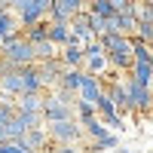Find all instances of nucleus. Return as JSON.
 Here are the masks:
<instances>
[{"mask_svg":"<svg viewBox=\"0 0 153 153\" xmlns=\"http://www.w3.org/2000/svg\"><path fill=\"white\" fill-rule=\"evenodd\" d=\"M0 58H3L9 68L37 65V52H34V43H28V40H25V37H22V31H19V34H12V37H6V46L0 49Z\"/></svg>","mask_w":153,"mask_h":153,"instance_id":"nucleus-1","label":"nucleus"},{"mask_svg":"<svg viewBox=\"0 0 153 153\" xmlns=\"http://www.w3.org/2000/svg\"><path fill=\"white\" fill-rule=\"evenodd\" d=\"M46 132L52 144H76L83 138V126L76 120H58V123H46Z\"/></svg>","mask_w":153,"mask_h":153,"instance_id":"nucleus-2","label":"nucleus"},{"mask_svg":"<svg viewBox=\"0 0 153 153\" xmlns=\"http://www.w3.org/2000/svg\"><path fill=\"white\" fill-rule=\"evenodd\" d=\"M129 101H132V113H150L153 110V89L138 86L129 76Z\"/></svg>","mask_w":153,"mask_h":153,"instance_id":"nucleus-3","label":"nucleus"},{"mask_svg":"<svg viewBox=\"0 0 153 153\" xmlns=\"http://www.w3.org/2000/svg\"><path fill=\"white\" fill-rule=\"evenodd\" d=\"M22 147L28 150V153H43V150H52V141H49V132H46V126H40V129H28L22 138Z\"/></svg>","mask_w":153,"mask_h":153,"instance_id":"nucleus-4","label":"nucleus"},{"mask_svg":"<svg viewBox=\"0 0 153 153\" xmlns=\"http://www.w3.org/2000/svg\"><path fill=\"white\" fill-rule=\"evenodd\" d=\"M37 71H40L43 89H58V80H61V74H65V65H61V58H49V61H37Z\"/></svg>","mask_w":153,"mask_h":153,"instance_id":"nucleus-5","label":"nucleus"},{"mask_svg":"<svg viewBox=\"0 0 153 153\" xmlns=\"http://www.w3.org/2000/svg\"><path fill=\"white\" fill-rule=\"evenodd\" d=\"M101 92H104V80H101V76H95V74H89V71H83L80 98H83V101H89V104H95V101L101 98Z\"/></svg>","mask_w":153,"mask_h":153,"instance_id":"nucleus-6","label":"nucleus"},{"mask_svg":"<svg viewBox=\"0 0 153 153\" xmlns=\"http://www.w3.org/2000/svg\"><path fill=\"white\" fill-rule=\"evenodd\" d=\"M80 86H83V68H65L58 80V89L68 95H80Z\"/></svg>","mask_w":153,"mask_h":153,"instance_id":"nucleus-7","label":"nucleus"},{"mask_svg":"<svg viewBox=\"0 0 153 153\" xmlns=\"http://www.w3.org/2000/svg\"><path fill=\"white\" fill-rule=\"evenodd\" d=\"M43 92H22L16 98V110L22 113H43Z\"/></svg>","mask_w":153,"mask_h":153,"instance_id":"nucleus-8","label":"nucleus"},{"mask_svg":"<svg viewBox=\"0 0 153 153\" xmlns=\"http://www.w3.org/2000/svg\"><path fill=\"white\" fill-rule=\"evenodd\" d=\"M58 58H61V65H65V68H83V65H86V52H83L80 43H68V46H61Z\"/></svg>","mask_w":153,"mask_h":153,"instance_id":"nucleus-9","label":"nucleus"},{"mask_svg":"<svg viewBox=\"0 0 153 153\" xmlns=\"http://www.w3.org/2000/svg\"><path fill=\"white\" fill-rule=\"evenodd\" d=\"M129 76H132L138 86H150V89H153V65H150V61H138V58H135Z\"/></svg>","mask_w":153,"mask_h":153,"instance_id":"nucleus-10","label":"nucleus"},{"mask_svg":"<svg viewBox=\"0 0 153 153\" xmlns=\"http://www.w3.org/2000/svg\"><path fill=\"white\" fill-rule=\"evenodd\" d=\"M49 40H52L58 49L68 46L74 37H71V22H49Z\"/></svg>","mask_w":153,"mask_h":153,"instance_id":"nucleus-11","label":"nucleus"},{"mask_svg":"<svg viewBox=\"0 0 153 153\" xmlns=\"http://www.w3.org/2000/svg\"><path fill=\"white\" fill-rule=\"evenodd\" d=\"M22 89L25 92H43V80H40L37 65H25L22 68Z\"/></svg>","mask_w":153,"mask_h":153,"instance_id":"nucleus-12","label":"nucleus"},{"mask_svg":"<svg viewBox=\"0 0 153 153\" xmlns=\"http://www.w3.org/2000/svg\"><path fill=\"white\" fill-rule=\"evenodd\" d=\"M19 31H22L19 16L12 9H3V12H0V37H12V34H19Z\"/></svg>","mask_w":153,"mask_h":153,"instance_id":"nucleus-13","label":"nucleus"},{"mask_svg":"<svg viewBox=\"0 0 153 153\" xmlns=\"http://www.w3.org/2000/svg\"><path fill=\"white\" fill-rule=\"evenodd\" d=\"M22 37L28 43H40V40H49V19L31 25V28H22Z\"/></svg>","mask_w":153,"mask_h":153,"instance_id":"nucleus-14","label":"nucleus"},{"mask_svg":"<svg viewBox=\"0 0 153 153\" xmlns=\"http://www.w3.org/2000/svg\"><path fill=\"white\" fill-rule=\"evenodd\" d=\"M83 71L95 74V76H104V74L110 71V61H107V52H101V55H86V65H83Z\"/></svg>","mask_w":153,"mask_h":153,"instance_id":"nucleus-15","label":"nucleus"},{"mask_svg":"<svg viewBox=\"0 0 153 153\" xmlns=\"http://www.w3.org/2000/svg\"><path fill=\"white\" fill-rule=\"evenodd\" d=\"M43 19H46V12H43L40 6H37L34 0H31V3L25 6L22 12H19V22H22V28H31V25H37V22H43Z\"/></svg>","mask_w":153,"mask_h":153,"instance_id":"nucleus-16","label":"nucleus"},{"mask_svg":"<svg viewBox=\"0 0 153 153\" xmlns=\"http://www.w3.org/2000/svg\"><path fill=\"white\" fill-rule=\"evenodd\" d=\"M92 153H104V150H120V138H117V132H104L101 138H95L92 141V147H89Z\"/></svg>","mask_w":153,"mask_h":153,"instance_id":"nucleus-17","label":"nucleus"},{"mask_svg":"<svg viewBox=\"0 0 153 153\" xmlns=\"http://www.w3.org/2000/svg\"><path fill=\"white\" fill-rule=\"evenodd\" d=\"M34 52H37V61H49V58H58L61 49L52 40H40V43H34Z\"/></svg>","mask_w":153,"mask_h":153,"instance_id":"nucleus-18","label":"nucleus"},{"mask_svg":"<svg viewBox=\"0 0 153 153\" xmlns=\"http://www.w3.org/2000/svg\"><path fill=\"white\" fill-rule=\"evenodd\" d=\"M74 110H76V123H86V120L98 117V107H95V104H89V101H83V98H76V101H74Z\"/></svg>","mask_w":153,"mask_h":153,"instance_id":"nucleus-19","label":"nucleus"},{"mask_svg":"<svg viewBox=\"0 0 153 153\" xmlns=\"http://www.w3.org/2000/svg\"><path fill=\"white\" fill-rule=\"evenodd\" d=\"M80 126H83V135H86V138H92V141H95V138H101V135L107 132V126L101 123L98 117H92V120H86V123H80Z\"/></svg>","mask_w":153,"mask_h":153,"instance_id":"nucleus-20","label":"nucleus"},{"mask_svg":"<svg viewBox=\"0 0 153 153\" xmlns=\"http://www.w3.org/2000/svg\"><path fill=\"white\" fill-rule=\"evenodd\" d=\"M25 132H28V126H25V123L19 120V113H16V117H12V120L6 123V135H9V141H19V138H22Z\"/></svg>","mask_w":153,"mask_h":153,"instance_id":"nucleus-21","label":"nucleus"},{"mask_svg":"<svg viewBox=\"0 0 153 153\" xmlns=\"http://www.w3.org/2000/svg\"><path fill=\"white\" fill-rule=\"evenodd\" d=\"M120 28H123L126 37H135V31H138V19L132 16V12H120Z\"/></svg>","mask_w":153,"mask_h":153,"instance_id":"nucleus-22","label":"nucleus"},{"mask_svg":"<svg viewBox=\"0 0 153 153\" xmlns=\"http://www.w3.org/2000/svg\"><path fill=\"white\" fill-rule=\"evenodd\" d=\"M86 9H89V12H95V16H104V19L113 12L110 0H89V3H86Z\"/></svg>","mask_w":153,"mask_h":153,"instance_id":"nucleus-23","label":"nucleus"},{"mask_svg":"<svg viewBox=\"0 0 153 153\" xmlns=\"http://www.w3.org/2000/svg\"><path fill=\"white\" fill-rule=\"evenodd\" d=\"M135 37H138V40H144L147 46H153V22H138Z\"/></svg>","mask_w":153,"mask_h":153,"instance_id":"nucleus-24","label":"nucleus"},{"mask_svg":"<svg viewBox=\"0 0 153 153\" xmlns=\"http://www.w3.org/2000/svg\"><path fill=\"white\" fill-rule=\"evenodd\" d=\"M104 22H107V34H123V28H120V12H110ZM123 37H126V34H123Z\"/></svg>","mask_w":153,"mask_h":153,"instance_id":"nucleus-25","label":"nucleus"},{"mask_svg":"<svg viewBox=\"0 0 153 153\" xmlns=\"http://www.w3.org/2000/svg\"><path fill=\"white\" fill-rule=\"evenodd\" d=\"M16 104H3V101H0V123H9L12 117H16Z\"/></svg>","mask_w":153,"mask_h":153,"instance_id":"nucleus-26","label":"nucleus"},{"mask_svg":"<svg viewBox=\"0 0 153 153\" xmlns=\"http://www.w3.org/2000/svg\"><path fill=\"white\" fill-rule=\"evenodd\" d=\"M132 3H135V0H110L113 12H132Z\"/></svg>","mask_w":153,"mask_h":153,"instance_id":"nucleus-27","label":"nucleus"},{"mask_svg":"<svg viewBox=\"0 0 153 153\" xmlns=\"http://www.w3.org/2000/svg\"><path fill=\"white\" fill-rule=\"evenodd\" d=\"M52 153H83V150L76 147V144H55V147H52Z\"/></svg>","mask_w":153,"mask_h":153,"instance_id":"nucleus-28","label":"nucleus"},{"mask_svg":"<svg viewBox=\"0 0 153 153\" xmlns=\"http://www.w3.org/2000/svg\"><path fill=\"white\" fill-rule=\"evenodd\" d=\"M34 3H37V6H40L43 12H49V9H52V3H55V0H34Z\"/></svg>","mask_w":153,"mask_h":153,"instance_id":"nucleus-29","label":"nucleus"},{"mask_svg":"<svg viewBox=\"0 0 153 153\" xmlns=\"http://www.w3.org/2000/svg\"><path fill=\"white\" fill-rule=\"evenodd\" d=\"M9 141V135H6V123H0V144Z\"/></svg>","mask_w":153,"mask_h":153,"instance_id":"nucleus-30","label":"nucleus"},{"mask_svg":"<svg viewBox=\"0 0 153 153\" xmlns=\"http://www.w3.org/2000/svg\"><path fill=\"white\" fill-rule=\"evenodd\" d=\"M0 3H3L6 9H12V3H16V0H0Z\"/></svg>","mask_w":153,"mask_h":153,"instance_id":"nucleus-31","label":"nucleus"},{"mask_svg":"<svg viewBox=\"0 0 153 153\" xmlns=\"http://www.w3.org/2000/svg\"><path fill=\"white\" fill-rule=\"evenodd\" d=\"M144 3H147V6H153V0H144Z\"/></svg>","mask_w":153,"mask_h":153,"instance_id":"nucleus-32","label":"nucleus"},{"mask_svg":"<svg viewBox=\"0 0 153 153\" xmlns=\"http://www.w3.org/2000/svg\"><path fill=\"white\" fill-rule=\"evenodd\" d=\"M3 9H6V6H3V3H0V12H3Z\"/></svg>","mask_w":153,"mask_h":153,"instance_id":"nucleus-33","label":"nucleus"},{"mask_svg":"<svg viewBox=\"0 0 153 153\" xmlns=\"http://www.w3.org/2000/svg\"><path fill=\"white\" fill-rule=\"evenodd\" d=\"M150 117H153V110H150Z\"/></svg>","mask_w":153,"mask_h":153,"instance_id":"nucleus-34","label":"nucleus"}]
</instances>
